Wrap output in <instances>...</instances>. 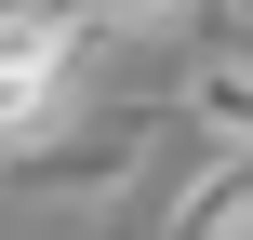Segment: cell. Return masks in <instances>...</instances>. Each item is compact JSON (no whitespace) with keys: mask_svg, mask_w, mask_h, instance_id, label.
Here are the masks:
<instances>
[{"mask_svg":"<svg viewBox=\"0 0 253 240\" xmlns=\"http://www.w3.org/2000/svg\"><path fill=\"white\" fill-rule=\"evenodd\" d=\"M160 134H173V107H107V120H67L53 147H27L0 174L27 200H67V214H133V174L160 160Z\"/></svg>","mask_w":253,"mask_h":240,"instance_id":"1","label":"cell"},{"mask_svg":"<svg viewBox=\"0 0 253 240\" xmlns=\"http://www.w3.org/2000/svg\"><path fill=\"white\" fill-rule=\"evenodd\" d=\"M80 13L67 0H0V160L67 134V80H80Z\"/></svg>","mask_w":253,"mask_h":240,"instance_id":"2","label":"cell"},{"mask_svg":"<svg viewBox=\"0 0 253 240\" xmlns=\"http://www.w3.org/2000/svg\"><path fill=\"white\" fill-rule=\"evenodd\" d=\"M160 240H253V147H213V160L173 187Z\"/></svg>","mask_w":253,"mask_h":240,"instance_id":"3","label":"cell"},{"mask_svg":"<svg viewBox=\"0 0 253 240\" xmlns=\"http://www.w3.org/2000/svg\"><path fill=\"white\" fill-rule=\"evenodd\" d=\"M187 120H200L213 147H253V53H213V67L187 80Z\"/></svg>","mask_w":253,"mask_h":240,"instance_id":"4","label":"cell"},{"mask_svg":"<svg viewBox=\"0 0 253 240\" xmlns=\"http://www.w3.org/2000/svg\"><path fill=\"white\" fill-rule=\"evenodd\" d=\"M67 13H80L93 40H160V27L187 13V0H67Z\"/></svg>","mask_w":253,"mask_h":240,"instance_id":"5","label":"cell"},{"mask_svg":"<svg viewBox=\"0 0 253 240\" xmlns=\"http://www.w3.org/2000/svg\"><path fill=\"white\" fill-rule=\"evenodd\" d=\"M213 40H227V53H253V0H213Z\"/></svg>","mask_w":253,"mask_h":240,"instance_id":"6","label":"cell"}]
</instances>
